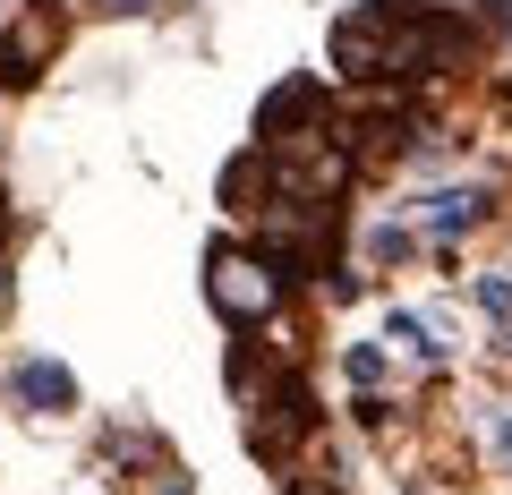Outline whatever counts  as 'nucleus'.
Listing matches in <instances>:
<instances>
[{
    "mask_svg": "<svg viewBox=\"0 0 512 495\" xmlns=\"http://www.w3.org/2000/svg\"><path fill=\"white\" fill-rule=\"evenodd\" d=\"M103 9L111 18H137V9H154V0H103Z\"/></svg>",
    "mask_w": 512,
    "mask_h": 495,
    "instance_id": "10",
    "label": "nucleus"
},
{
    "mask_svg": "<svg viewBox=\"0 0 512 495\" xmlns=\"http://www.w3.org/2000/svg\"><path fill=\"white\" fill-rule=\"evenodd\" d=\"M291 495H333V487H325V478H299V487H291Z\"/></svg>",
    "mask_w": 512,
    "mask_h": 495,
    "instance_id": "11",
    "label": "nucleus"
},
{
    "mask_svg": "<svg viewBox=\"0 0 512 495\" xmlns=\"http://www.w3.org/2000/svg\"><path fill=\"white\" fill-rule=\"evenodd\" d=\"M419 222H427V239H461V231L487 222V197H478V188H444V197L419 205Z\"/></svg>",
    "mask_w": 512,
    "mask_h": 495,
    "instance_id": "5",
    "label": "nucleus"
},
{
    "mask_svg": "<svg viewBox=\"0 0 512 495\" xmlns=\"http://www.w3.org/2000/svg\"><path fill=\"white\" fill-rule=\"evenodd\" d=\"M60 43H69V9L60 0H26L18 18L0 26V86H35L60 60Z\"/></svg>",
    "mask_w": 512,
    "mask_h": 495,
    "instance_id": "3",
    "label": "nucleus"
},
{
    "mask_svg": "<svg viewBox=\"0 0 512 495\" xmlns=\"http://www.w3.org/2000/svg\"><path fill=\"white\" fill-rule=\"evenodd\" d=\"M384 333H393V342H402L410 359H436V333H427V316H410V308H393V316H384Z\"/></svg>",
    "mask_w": 512,
    "mask_h": 495,
    "instance_id": "6",
    "label": "nucleus"
},
{
    "mask_svg": "<svg viewBox=\"0 0 512 495\" xmlns=\"http://www.w3.org/2000/svg\"><path fill=\"white\" fill-rule=\"evenodd\" d=\"M163 495H188V487H163Z\"/></svg>",
    "mask_w": 512,
    "mask_h": 495,
    "instance_id": "13",
    "label": "nucleus"
},
{
    "mask_svg": "<svg viewBox=\"0 0 512 495\" xmlns=\"http://www.w3.org/2000/svg\"><path fill=\"white\" fill-rule=\"evenodd\" d=\"M0 239H9V188H0Z\"/></svg>",
    "mask_w": 512,
    "mask_h": 495,
    "instance_id": "12",
    "label": "nucleus"
},
{
    "mask_svg": "<svg viewBox=\"0 0 512 495\" xmlns=\"http://www.w3.org/2000/svg\"><path fill=\"white\" fill-rule=\"evenodd\" d=\"M478 308H487L495 325H512V282L504 274H478Z\"/></svg>",
    "mask_w": 512,
    "mask_h": 495,
    "instance_id": "7",
    "label": "nucleus"
},
{
    "mask_svg": "<svg viewBox=\"0 0 512 495\" xmlns=\"http://www.w3.org/2000/svg\"><path fill=\"white\" fill-rule=\"evenodd\" d=\"M205 299H214L231 325H265L282 308V265L256 257V248H214L205 257Z\"/></svg>",
    "mask_w": 512,
    "mask_h": 495,
    "instance_id": "2",
    "label": "nucleus"
},
{
    "mask_svg": "<svg viewBox=\"0 0 512 495\" xmlns=\"http://www.w3.org/2000/svg\"><path fill=\"white\" fill-rule=\"evenodd\" d=\"M376 376H384V350L359 342V350H350V385H376Z\"/></svg>",
    "mask_w": 512,
    "mask_h": 495,
    "instance_id": "8",
    "label": "nucleus"
},
{
    "mask_svg": "<svg viewBox=\"0 0 512 495\" xmlns=\"http://www.w3.org/2000/svg\"><path fill=\"white\" fill-rule=\"evenodd\" d=\"M461 18L410 9V0H367L333 26V69L342 77H436L461 60Z\"/></svg>",
    "mask_w": 512,
    "mask_h": 495,
    "instance_id": "1",
    "label": "nucleus"
},
{
    "mask_svg": "<svg viewBox=\"0 0 512 495\" xmlns=\"http://www.w3.org/2000/svg\"><path fill=\"white\" fill-rule=\"evenodd\" d=\"M478 9H487V26H495L504 43H512V0H478Z\"/></svg>",
    "mask_w": 512,
    "mask_h": 495,
    "instance_id": "9",
    "label": "nucleus"
},
{
    "mask_svg": "<svg viewBox=\"0 0 512 495\" xmlns=\"http://www.w3.org/2000/svg\"><path fill=\"white\" fill-rule=\"evenodd\" d=\"M9 385H18V402L43 410V419H52V410H77V376H69L60 359H18V376H9Z\"/></svg>",
    "mask_w": 512,
    "mask_h": 495,
    "instance_id": "4",
    "label": "nucleus"
}]
</instances>
